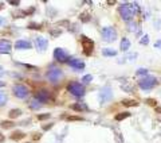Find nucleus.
Here are the masks:
<instances>
[{
  "label": "nucleus",
  "instance_id": "nucleus-31",
  "mask_svg": "<svg viewBox=\"0 0 161 143\" xmlns=\"http://www.w3.org/2000/svg\"><path fill=\"white\" fill-rule=\"evenodd\" d=\"M3 140H4V136H3V134H0V143L3 142Z\"/></svg>",
  "mask_w": 161,
  "mask_h": 143
},
{
  "label": "nucleus",
  "instance_id": "nucleus-11",
  "mask_svg": "<svg viewBox=\"0 0 161 143\" xmlns=\"http://www.w3.org/2000/svg\"><path fill=\"white\" fill-rule=\"evenodd\" d=\"M69 63H70V66L74 67V69H83V66H85V63L82 61H79V59H70Z\"/></svg>",
  "mask_w": 161,
  "mask_h": 143
},
{
  "label": "nucleus",
  "instance_id": "nucleus-5",
  "mask_svg": "<svg viewBox=\"0 0 161 143\" xmlns=\"http://www.w3.org/2000/svg\"><path fill=\"white\" fill-rule=\"evenodd\" d=\"M54 57H55V59L59 62H67L69 61V54H67V51H65L63 49H55V51H54Z\"/></svg>",
  "mask_w": 161,
  "mask_h": 143
},
{
  "label": "nucleus",
  "instance_id": "nucleus-20",
  "mask_svg": "<svg viewBox=\"0 0 161 143\" xmlns=\"http://www.w3.org/2000/svg\"><path fill=\"white\" fill-rule=\"evenodd\" d=\"M129 112H123V114H118L117 116H115V120H122V119H125V118H128L129 116Z\"/></svg>",
  "mask_w": 161,
  "mask_h": 143
},
{
  "label": "nucleus",
  "instance_id": "nucleus-34",
  "mask_svg": "<svg viewBox=\"0 0 161 143\" xmlns=\"http://www.w3.org/2000/svg\"><path fill=\"white\" fill-rule=\"evenodd\" d=\"M1 8H3V4H1V3H0V10H1Z\"/></svg>",
  "mask_w": 161,
  "mask_h": 143
},
{
  "label": "nucleus",
  "instance_id": "nucleus-16",
  "mask_svg": "<svg viewBox=\"0 0 161 143\" xmlns=\"http://www.w3.org/2000/svg\"><path fill=\"white\" fill-rule=\"evenodd\" d=\"M5 103H7V95H5L4 92L0 91V107H3Z\"/></svg>",
  "mask_w": 161,
  "mask_h": 143
},
{
  "label": "nucleus",
  "instance_id": "nucleus-12",
  "mask_svg": "<svg viewBox=\"0 0 161 143\" xmlns=\"http://www.w3.org/2000/svg\"><path fill=\"white\" fill-rule=\"evenodd\" d=\"M26 136V134L22 132V131H15L12 135H11V139H14V140H20V139H23Z\"/></svg>",
  "mask_w": 161,
  "mask_h": 143
},
{
  "label": "nucleus",
  "instance_id": "nucleus-15",
  "mask_svg": "<svg viewBox=\"0 0 161 143\" xmlns=\"http://www.w3.org/2000/svg\"><path fill=\"white\" fill-rule=\"evenodd\" d=\"M71 108H73V110H75V111H86V110H87V107H86L85 104H74Z\"/></svg>",
  "mask_w": 161,
  "mask_h": 143
},
{
  "label": "nucleus",
  "instance_id": "nucleus-26",
  "mask_svg": "<svg viewBox=\"0 0 161 143\" xmlns=\"http://www.w3.org/2000/svg\"><path fill=\"white\" fill-rule=\"evenodd\" d=\"M91 78H93L91 76H85L83 78H82V81H83V82H89V81H91Z\"/></svg>",
  "mask_w": 161,
  "mask_h": 143
},
{
  "label": "nucleus",
  "instance_id": "nucleus-4",
  "mask_svg": "<svg viewBox=\"0 0 161 143\" xmlns=\"http://www.w3.org/2000/svg\"><path fill=\"white\" fill-rule=\"evenodd\" d=\"M82 47L85 50L86 55H90L91 53H93V49H94V42L91 39L86 38V37H82Z\"/></svg>",
  "mask_w": 161,
  "mask_h": 143
},
{
  "label": "nucleus",
  "instance_id": "nucleus-33",
  "mask_svg": "<svg viewBox=\"0 0 161 143\" xmlns=\"http://www.w3.org/2000/svg\"><path fill=\"white\" fill-rule=\"evenodd\" d=\"M156 111H157V112H160V114H161V108H157Z\"/></svg>",
  "mask_w": 161,
  "mask_h": 143
},
{
  "label": "nucleus",
  "instance_id": "nucleus-9",
  "mask_svg": "<svg viewBox=\"0 0 161 143\" xmlns=\"http://www.w3.org/2000/svg\"><path fill=\"white\" fill-rule=\"evenodd\" d=\"M48 97H50V95H48V92L44 91V89H42V91H39L38 93H36V100L40 101V103L48 101Z\"/></svg>",
  "mask_w": 161,
  "mask_h": 143
},
{
  "label": "nucleus",
  "instance_id": "nucleus-2",
  "mask_svg": "<svg viewBox=\"0 0 161 143\" xmlns=\"http://www.w3.org/2000/svg\"><path fill=\"white\" fill-rule=\"evenodd\" d=\"M67 89L74 96H83V93H85V88L78 82H71L70 85L67 86Z\"/></svg>",
  "mask_w": 161,
  "mask_h": 143
},
{
  "label": "nucleus",
  "instance_id": "nucleus-28",
  "mask_svg": "<svg viewBox=\"0 0 161 143\" xmlns=\"http://www.w3.org/2000/svg\"><path fill=\"white\" fill-rule=\"evenodd\" d=\"M52 127V124H48V126H44V127H43V130H50Z\"/></svg>",
  "mask_w": 161,
  "mask_h": 143
},
{
  "label": "nucleus",
  "instance_id": "nucleus-8",
  "mask_svg": "<svg viewBox=\"0 0 161 143\" xmlns=\"http://www.w3.org/2000/svg\"><path fill=\"white\" fill-rule=\"evenodd\" d=\"M102 35H104L105 41H114V38H115V31L113 29H105L102 31Z\"/></svg>",
  "mask_w": 161,
  "mask_h": 143
},
{
  "label": "nucleus",
  "instance_id": "nucleus-18",
  "mask_svg": "<svg viewBox=\"0 0 161 143\" xmlns=\"http://www.w3.org/2000/svg\"><path fill=\"white\" fill-rule=\"evenodd\" d=\"M30 108H31V110H38V108H40V101H36V100L31 101Z\"/></svg>",
  "mask_w": 161,
  "mask_h": 143
},
{
  "label": "nucleus",
  "instance_id": "nucleus-14",
  "mask_svg": "<svg viewBox=\"0 0 161 143\" xmlns=\"http://www.w3.org/2000/svg\"><path fill=\"white\" fill-rule=\"evenodd\" d=\"M121 103H122L123 105H128V107H133V105L136 107V105H138V103H137L136 100H128V99H125V100H122Z\"/></svg>",
  "mask_w": 161,
  "mask_h": 143
},
{
  "label": "nucleus",
  "instance_id": "nucleus-29",
  "mask_svg": "<svg viewBox=\"0 0 161 143\" xmlns=\"http://www.w3.org/2000/svg\"><path fill=\"white\" fill-rule=\"evenodd\" d=\"M10 4H12V5H18V4H19V1H10Z\"/></svg>",
  "mask_w": 161,
  "mask_h": 143
},
{
  "label": "nucleus",
  "instance_id": "nucleus-7",
  "mask_svg": "<svg viewBox=\"0 0 161 143\" xmlns=\"http://www.w3.org/2000/svg\"><path fill=\"white\" fill-rule=\"evenodd\" d=\"M11 51V43L10 41L0 39V54H8Z\"/></svg>",
  "mask_w": 161,
  "mask_h": 143
},
{
  "label": "nucleus",
  "instance_id": "nucleus-22",
  "mask_svg": "<svg viewBox=\"0 0 161 143\" xmlns=\"http://www.w3.org/2000/svg\"><path fill=\"white\" fill-rule=\"evenodd\" d=\"M146 103L149 105H152V107H156V105H157V101L153 100V99H146Z\"/></svg>",
  "mask_w": 161,
  "mask_h": 143
},
{
  "label": "nucleus",
  "instance_id": "nucleus-24",
  "mask_svg": "<svg viewBox=\"0 0 161 143\" xmlns=\"http://www.w3.org/2000/svg\"><path fill=\"white\" fill-rule=\"evenodd\" d=\"M104 54H105V55H112V54H115V53L112 51L110 49H106V50H104Z\"/></svg>",
  "mask_w": 161,
  "mask_h": 143
},
{
  "label": "nucleus",
  "instance_id": "nucleus-10",
  "mask_svg": "<svg viewBox=\"0 0 161 143\" xmlns=\"http://www.w3.org/2000/svg\"><path fill=\"white\" fill-rule=\"evenodd\" d=\"M15 47L16 49H31L32 45L28 41H18V42L15 43Z\"/></svg>",
  "mask_w": 161,
  "mask_h": 143
},
{
  "label": "nucleus",
  "instance_id": "nucleus-3",
  "mask_svg": "<svg viewBox=\"0 0 161 143\" xmlns=\"http://www.w3.org/2000/svg\"><path fill=\"white\" fill-rule=\"evenodd\" d=\"M12 91H14V95L16 96V97H19V99H24V97H27V95H28V89L24 85H22V84L14 85Z\"/></svg>",
  "mask_w": 161,
  "mask_h": 143
},
{
  "label": "nucleus",
  "instance_id": "nucleus-27",
  "mask_svg": "<svg viewBox=\"0 0 161 143\" xmlns=\"http://www.w3.org/2000/svg\"><path fill=\"white\" fill-rule=\"evenodd\" d=\"M4 23H5V18L0 16V26H1V24H4Z\"/></svg>",
  "mask_w": 161,
  "mask_h": 143
},
{
  "label": "nucleus",
  "instance_id": "nucleus-32",
  "mask_svg": "<svg viewBox=\"0 0 161 143\" xmlns=\"http://www.w3.org/2000/svg\"><path fill=\"white\" fill-rule=\"evenodd\" d=\"M5 85V82H3V81H0V86H4Z\"/></svg>",
  "mask_w": 161,
  "mask_h": 143
},
{
  "label": "nucleus",
  "instance_id": "nucleus-13",
  "mask_svg": "<svg viewBox=\"0 0 161 143\" xmlns=\"http://www.w3.org/2000/svg\"><path fill=\"white\" fill-rule=\"evenodd\" d=\"M8 115H10L11 119H14V118H18V116L22 115V111L20 110H11L10 112H8Z\"/></svg>",
  "mask_w": 161,
  "mask_h": 143
},
{
  "label": "nucleus",
  "instance_id": "nucleus-6",
  "mask_svg": "<svg viewBox=\"0 0 161 143\" xmlns=\"http://www.w3.org/2000/svg\"><path fill=\"white\" fill-rule=\"evenodd\" d=\"M35 46L39 51H44L48 46V41L43 37H38V38H35Z\"/></svg>",
  "mask_w": 161,
  "mask_h": 143
},
{
  "label": "nucleus",
  "instance_id": "nucleus-19",
  "mask_svg": "<svg viewBox=\"0 0 161 143\" xmlns=\"http://www.w3.org/2000/svg\"><path fill=\"white\" fill-rule=\"evenodd\" d=\"M3 128H11L12 126H15L14 122H1V124H0Z\"/></svg>",
  "mask_w": 161,
  "mask_h": 143
},
{
  "label": "nucleus",
  "instance_id": "nucleus-30",
  "mask_svg": "<svg viewBox=\"0 0 161 143\" xmlns=\"http://www.w3.org/2000/svg\"><path fill=\"white\" fill-rule=\"evenodd\" d=\"M40 138V134H35V136H34V139H39Z\"/></svg>",
  "mask_w": 161,
  "mask_h": 143
},
{
  "label": "nucleus",
  "instance_id": "nucleus-23",
  "mask_svg": "<svg viewBox=\"0 0 161 143\" xmlns=\"http://www.w3.org/2000/svg\"><path fill=\"white\" fill-rule=\"evenodd\" d=\"M121 47H122L123 50H126V49L129 47V42L126 41V39H123V41H122V43H121Z\"/></svg>",
  "mask_w": 161,
  "mask_h": 143
},
{
  "label": "nucleus",
  "instance_id": "nucleus-21",
  "mask_svg": "<svg viewBox=\"0 0 161 143\" xmlns=\"http://www.w3.org/2000/svg\"><path fill=\"white\" fill-rule=\"evenodd\" d=\"M51 115L50 114H42V115H38V120H44V119H48Z\"/></svg>",
  "mask_w": 161,
  "mask_h": 143
},
{
  "label": "nucleus",
  "instance_id": "nucleus-25",
  "mask_svg": "<svg viewBox=\"0 0 161 143\" xmlns=\"http://www.w3.org/2000/svg\"><path fill=\"white\" fill-rule=\"evenodd\" d=\"M67 120H82V118L80 116H69Z\"/></svg>",
  "mask_w": 161,
  "mask_h": 143
},
{
  "label": "nucleus",
  "instance_id": "nucleus-1",
  "mask_svg": "<svg viewBox=\"0 0 161 143\" xmlns=\"http://www.w3.org/2000/svg\"><path fill=\"white\" fill-rule=\"evenodd\" d=\"M62 76H63V73H62V70L58 69V67H51V69L47 72V78L51 82L59 81V78H62Z\"/></svg>",
  "mask_w": 161,
  "mask_h": 143
},
{
  "label": "nucleus",
  "instance_id": "nucleus-17",
  "mask_svg": "<svg viewBox=\"0 0 161 143\" xmlns=\"http://www.w3.org/2000/svg\"><path fill=\"white\" fill-rule=\"evenodd\" d=\"M109 88H105V89H104V91H102V92H101V93H102V95H101V96H102V100H108V99H109V97H110V95H109Z\"/></svg>",
  "mask_w": 161,
  "mask_h": 143
}]
</instances>
